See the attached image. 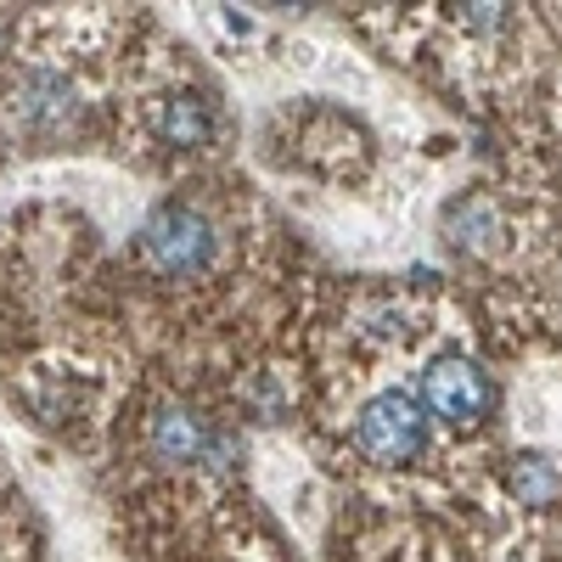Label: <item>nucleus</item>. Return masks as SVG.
Instances as JSON below:
<instances>
[{"label":"nucleus","instance_id":"nucleus-1","mask_svg":"<svg viewBox=\"0 0 562 562\" xmlns=\"http://www.w3.org/2000/svg\"><path fill=\"white\" fill-rule=\"evenodd\" d=\"M220 225L198 203H158L135 237V254L158 281H192L220 265Z\"/></svg>","mask_w":562,"mask_h":562},{"label":"nucleus","instance_id":"nucleus-2","mask_svg":"<svg viewBox=\"0 0 562 562\" xmlns=\"http://www.w3.org/2000/svg\"><path fill=\"white\" fill-rule=\"evenodd\" d=\"M355 445L366 461L378 467H411L428 450V411L405 389H383L378 400H366L355 416Z\"/></svg>","mask_w":562,"mask_h":562},{"label":"nucleus","instance_id":"nucleus-3","mask_svg":"<svg viewBox=\"0 0 562 562\" xmlns=\"http://www.w3.org/2000/svg\"><path fill=\"white\" fill-rule=\"evenodd\" d=\"M490 405H495V389H490L479 360H467L456 349L428 360V371H422V411L428 416L450 422V428H479L490 416Z\"/></svg>","mask_w":562,"mask_h":562},{"label":"nucleus","instance_id":"nucleus-4","mask_svg":"<svg viewBox=\"0 0 562 562\" xmlns=\"http://www.w3.org/2000/svg\"><path fill=\"white\" fill-rule=\"evenodd\" d=\"M18 113H23V130L29 135H68L85 113V97L79 85L57 68H34L18 90Z\"/></svg>","mask_w":562,"mask_h":562},{"label":"nucleus","instance_id":"nucleus-5","mask_svg":"<svg viewBox=\"0 0 562 562\" xmlns=\"http://www.w3.org/2000/svg\"><path fill=\"white\" fill-rule=\"evenodd\" d=\"M153 135L169 153H203L220 135V108L203 97V90H169V97H158V108H153Z\"/></svg>","mask_w":562,"mask_h":562},{"label":"nucleus","instance_id":"nucleus-6","mask_svg":"<svg viewBox=\"0 0 562 562\" xmlns=\"http://www.w3.org/2000/svg\"><path fill=\"white\" fill-rule=\"evenodd\" d=\"M445 237H450V248H461V254H495L501 248V237H506V220H501V203L495 198H484V192H467V198H456V203H445Z\"/></svg>","mask_w":562,"mask_h":562},{"label":"nucleus","instance_id":"nucleus-7","mask_svg":"<svg viewBox=\"0 0 562 562\" xmlns=\"http://www.w3.org/2000/svg\"><path fill=\"white\" fill-rule=\"evenodd\" d=\"M506 490H512V501H518V506L546 512V506L562 501V467L551 456H540V450H518V456L506 461Z\"/></svg>","mask_w":562,"mask_h":562},{"label":"nucleus","instance_id":"nucleus-8","mask_svg":"<svg viewBox=\"0 0 562 562\" xmlns=\"http://www.w3.org/2000/svg\"><path fill=\"white\" fill-rule=\"evenodd\" d=\"M450 18L467 29V34H479V40H490V34H501L512 18H506V7H450Z\"/></svg>","mask_w":562,"mask_h":562}]
</instances>
